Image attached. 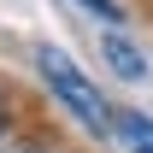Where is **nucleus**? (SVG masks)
Segmentation results:
<instances>
[{
	"label": "nucleus",
	"mask_w": 153,
	"mask_h": 153,
	"mask_svg": "<svg viewBox=\"0 0 153 153\" xmlns=\"http://www.w3.org/2000/svg\"><path fill=\"white\" fill-rule=\"evenodd\" d=\"M36 71H41V82H47V94H53L59 106L82 124V130L94 135V141H112L118 112L106 106V94H100L88 76H82V65H76L65 47H36Z\"/></svg>",
	"instance_id": "1"
},
{
	"label": "nucleus",
	"mask_w": 153,
	"mask_h": 153,
	"mask_svg": "<svg viewBox=\"0 0 153 153\" xmlns=\"http://www.w3.org/2000/svg\"><path fill=\"white\" fill-rule=\"evenodd\" d=\"M100 53H106V65H112L124 82H147V59H141V47H135V41H124L118 30H106V36H100Z\"/></svg>",
	"instance_id": "2"
},
{
	"label": "nucleus",
	"mask_w": 153,
	"mask_h": 153,
	"mask_svg": "<svg viewBox=\"0 0 153 153\" xmlns=\"http://www.w3.org/2000/svg\"><path fill=\"white\" fill-rule=\"evenodd\" d=\"M112 141H118L124 153H153V118H141V112H118Z\"/></svg>",
	"instance_id": "3"
},
{
	"label": "nucleus",
	"mask_w": 153,
	"mask_h": 153,
	"mask_svg": "<svg viewBox=\"0 0 153 153\" xmlns=\"http://www.w3.org/2000/svg\"><path fill=\"white\" fill-rule=\"evenodd\" d=\"M76 6H82L88 18H100V24H118V18H124V12H118V0H76Z\"/></svg>",
	"instance_id": "4"
},
{
	"label": "nucleus",
	"mask_w": 153,
	"mask_h": 153,
	"mask_svg": "<svg viewBox=\"0 0 153 153\" xmlns=\"http://www.w3.org/2000/svg\"><path fill=\"white\" fill-rule=\"evenodd\" d=\"M12 130V100H6V88H0V135Z\"/></svg>",
	"instance_id": "5"
},
{
	"label": "nucleus",
	"mask_w": 153,
	"mask_h": 153,
	"mask_svg": "<svg viewBox=\"0 0 153 153\" xmlns=\"http://www.w3.org/2000/svg\"><path fill=\"white\" fill-rule=\"evenodd\" d=\"M24 153H65V147H53V141H30Z\"/></svg>",
	"instance_id": "6"
}]
</instances>
